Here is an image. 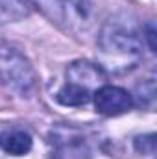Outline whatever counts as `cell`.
I'll list each match as a JSON object with an SVG mask.
<instances>
[{
	"instance_id": "cell-1",
	"label": "cell",
	"mask_w": 157,
	"mask_h": 159,
	"mask_svg": "<svg viewBox=\"0 0 157 159\" xmlns=\"http://www.w3.org/2000/svg\"><path fill=\"white\" fill-rule=\"evenodd\" d=\"M98 50L107 69L115 72L133 69L142 57V32L137 20L126 13L109 17L98 34Z\"/></svg>"
},
{
	"instance_id": "cell-2",
	"label": "cell",
	"mask_w": 157,
	"mask_h": 159,
	"mask_svg": "<svg viewBox=\"0 0 157 159\" xmlns=\"http://www.w3.org/2000/svg\"><path fill=\"white\" fill-rule=\"evenodd\" d=\"M0 81L20 98H30L37 91V76L32 63L9 44H0Z\"/></svg>"
},
{
	"instance_id": "cell-3",
	"label": "cell",
	"mask_w": 157,
	"mask_h": 159,
	"mask_svg": "<svg viewBox=\"0 0 157 159\" xmlns=\"http://www.w3.org/2000/svg\"><path fill=\"white\" fill-rule=\"evenodd\" d=\"M41 11L67 32L78 34L91 26V4L87 0H34Z\"/></svg>"
},
{
	"instance_id": "cell-4",
	"label": "cell",
	"mask_w": 157,
	"mask_h": 159,
	"mask_svg": "<svg viewBox=\"0 0 157 159\" xmlns=\"http://www.w3.org/2000/svg\"><path fill=\"white\" fill-rule=\"evenodd\" d=\"M54 148L52 159H91V146L83 131L76 126L59 124L50 131Z\"/></svg>"
},
{
	"instance_id": "cell-5",
	"label": "cell",
	"mask_w": 157,
	"mask_h": 159,
	"mask_svg": "<svg viewBox=\"0 0 157 159\" xmlns=\"http://www.w3.org/2000/svg\"><path fill=\"white\" fill-rule=\"evenodd\" d=\"M94 106L96 111L105 117H117L131 109L133 100L131 94L117 85H102L94 91Z\"/></svg>"
},
{
	"instance_id": "cell-6",
	"label": "cell",
	"mask_w": 157,
	"mask_h": 159,
	"mask_svg": "<svg viewBox=\"0 0 157 159\" xmlns=\"http://www.w3.org/2000/svg\"><path fill=\"white\" fill-rule=\"evenodd\" d=\"M67 78H69L67 83L79 85V87L92 93V89H98V87L104 85L105 72H104V69L100 65L78 59V61H74V63H70L67 67Z\"/></svg>"
},
{
	"instance_id": "cell-7",
	"label": "cell",
	"mask_w": 157,
	"mask_h": 159,
	"mask_svg": "<svg viewBox=\"0 0 157 159\" xmlns=\"http://www.w3.org/2000/svg\"><path fill=\"white\" fill-rule=\"evenodd\" d=\"M32 135L24 129H6L0 135V148L9 156H24L32 150Z\"/></svg>"
},
{
	"instance_id": "cell-8",
	"label": "cell",
	"mask_w": 157,
	"mask_h": 159,
	"mask_svg": "<svg viewBox=\"0 0 157 159\" xmlns=\"http://www.w3.org/2000/svg\"><path fill=\"white\" fill-rule=\"evenodd\" d=\"M92 93L79 87V85H74V83H67L59 89L57 93V102L63 104V106H72V107H78V106H85L89 100H91Z\"/></svg>"
},
{
	"instance_id": "cell-9",
	"label": "cell",
	"mask_w": 157,
	"mask_h": 159,
	"mask_svg": "<svg viewBox=\"0 0 157 159\" xmlns=\"http://www.w3.org/2000/svg\"><path fill=\"white\" fill-rule=\"evenodd\" d=\"M135 148L137 152L141 154H154V148H155V139L154 135H142V137H137L135 139Z\"/></svg>"
},
{
	"instance_id": "cell-10",
	"label": "cell",
	"mask_w": 157,
	"mask_h": 159,
	"mask_svg": "<svg viewBox=\"0 0 157 159\" xmlns=\"http://www.w3.org/2000/svg\"><path fill=\"white\" fill-rule=\"evenodd\" d=\"M142 34H144V37L148 39L150 50H152V52H155V26H154V22H148V24L144 26Z\"/></svg>"
}]
</instances>
